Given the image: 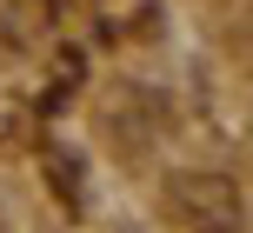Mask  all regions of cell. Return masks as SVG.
Listing matches in <instances>:
<instances>
[{
	"instance_id": "cell-1",
	"label": "cell",
	"mask_w": 253,
	"mask_h": 233,
	"mask_svg": "<svg viewBox=\"0 0 253 233\" xmlns=\"http://www.w3.org/2000/svg\"><path fill=\"white\" fill-rule=\"evenodd\" d=\"M167 200H173V213L193 233H240L247 227V200L227 173H173Z\"/></svg>"
}]
</instances>
